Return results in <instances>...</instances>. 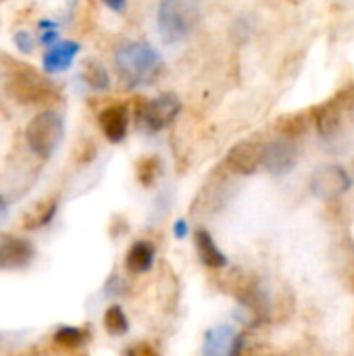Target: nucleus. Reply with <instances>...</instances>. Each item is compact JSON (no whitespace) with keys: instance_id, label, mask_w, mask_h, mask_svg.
Listing matches in <instances>:
<instances>
[{"instance_id":"5701e85b","label":"nucleus","mask_w":354,"mask_h":356,"mask_svg":"<svg viewBox=\"0 0 354 356\" xmlns=\"http://www.w3.org/2000/svg\"><path fill=\"white\" fill-rule=\"evenodd\" d=\"M123 356H159L156 350L148 344V342H138V344H131L129 348H125Z\"/></svg>"},{"instance_id":"4468645a","label":"nucleus","mask_w":354,"mask_h":356,"mask_svg":"<svg viewBox=\"0 0 354 356\" xmlns=\"http://www.w3.org/2000/svg\"><path fill=\"white\" fill-rule=\"evenodd\" d=\"M194 246H196V254L198 261L207 267V269H223L227 267V257L225 252L215 244L213 236L209 229L198 227L194 232Z\"/></svg>"},{"instance_id":"f257e3e1","label":"nucleus","mask_w":354,"mask_h":356,"mask_svg":"<svg viewBox=\"0 0 354 356\" xmlns=\"http://www.w3.org/2000/svg\"><path fill=\"white\" fill-rule=\"evenodd\" d=\"M115 71L127 88H142L154 83L163 75L165 60L150 44L127 42L115 52Z\"/></svg>"},{"instance_id":"1a4fd4ad","label":"nucleus","mask_w":354,"mask_h":356,"mask_svg":"<svg viewBox=\"0 0 354 356\" xmlns=\"http://www.w3.org/2000/svg\"><path fill=\"white\" fill-rule=\"evenodd\" d=\"M351 102H353V98H348V92H342V94L330 98L328 102L319 104L317 108H313V117H315L319 136L332 138L340 129L344 111H346V106H351Z\"/></svg>"},{"instance_id":"412c9836","label":"nucleus","mask_w":354,"mask_h":356,"mask_svg":"<svg viewBox=\"0 0 354 356\" xmlns=\"http://www.w3.org/2000/svg\"><path fill=\"white\" fill-rule=\"evenodd\" d=\"M54 213H56V200H54V198H52V200H46V202L38 204L33 213L25 215L23 227H25V229H38V227L46 225V223L54 217Z\"/></svg>"},{"instance_id":"7ed1b4c3","label":"nucleus","mask_w":354,"mask_h":356,"mask_svg":"<svg viewBox=\"0 0 354 356\" xmlns=\"http://www.w3.org/2000/svg\"><path fill=\"white\" fill-rule=\"evenodd\" d=\"M198 0H161L156 10L159 33L165 44L184 42L200 23Z\"/></svg>"},{"instance_id":"4be33fe9","label":"nucleus","mask_w":354,"mask_h":356,"mask_svg":"<svg viewBox=\"0 0 354 356\" xmlns=\"http://www.w3.org/2000/svg\"><path fill=\"white\" fill-rule=\"evenodd\" d=\"M83 342H86V332L79 330V327H69V325H65V327H61V330L54 334V344L61 346V348H65V350H75V348H79Z\"/></svg>"},{"instance_id":"393cba45","label":"nucleus","mask_w":354,"mask_h":356,"mask_svg":"<svg viewBox=\"0 0 354 356\" xmlns=\"http://www.w3.org/2000/svg\"><path fill=\"white\" fill-rule=\"evenodd\" d=\"M173 234H175L177 240H184L188 236V223H186V219H177L173 223Z\"/></svg>"},{"instance_id":"f8f14e48","label":"nucleus","mask_w":354,"mask_h":356,"mask_svg":"<svg viewBox=\"0 0 354 356\" xmlns=\"http://www.w3.org/2000/svg\"><path fill=\"white\" fill-rule=\"evenodd\" d=\"M79 52V44L77 42H71V40H63V42H56L54 46H48V50L44 52L42 56V67L46 73H63L67 71L75 56Z\"/></svg>"},{"instance_id":"a878e982","label":"nucleus","mask_w":354,"mask_h":356,"mask_svg":"<svg viewBox=\"0 0 354 356\" xmlns=\"http://www.w3.org/2000/svg\"><path fill=\"white\" fill-rule=\"evenodd\" d=\"M42 44H46V46H54L56 44V40H58V33H56V29H46V31H42Z\"/></svg>"},{"instance_id":"0eeeda50","label":"nucleus","mask_w":354,"mask_h":356,"mask_svg":"<svg viewBox=\"0 0 354 356\" xmlns=\"http://www.w3.org/2000/svg\"><path fill=\"white\" fill-rule=\"evenodd\" d=\"M298 163V146L292 138L280 136L263 144V169L271 175H286Z\"/></svg>"},{"instance_id":"f3484780","label":"nucleus","mask_w":354,"mask_h":356,"mask_svg":"<svg viewBox=\"0 0 354 356\" xmlns=\"http://www.w3.org/2000/svg\"><path fill=\"white\" fill-rule=\"evenodd\" d=\"M313 111H307V113H290V115H284L277 119L275 123V129L280 131V136H286V138H296L300 136L307 127H309V121H311V115Z\"/></svg>"},{"instance_id":"b1692460","label":"nucleus","mask_w":354,"mask_h":356,"mask_svg":"<svg viewBox=\"0 0 354 356\" xmlns=\"http://www.w3.org/2000/svg\"><path fill=\"white\" fill-rule=\"evenodd\" d=\"M13 40H15V46H17L21 52H31V50H33V38H31L29 31H17V33L13 35Z\"/></svg>"},{"instance_id":"a211bd4d","label":"nucleus","mask_w":354,"mask_h":356,"mask_svg":"<svg viewBox=\"0 0 354 356\" xmlns=\"http://www.w3.org/2000/svg\"><path fill=\"white\" fill-rule=\"evenodd\" d=\"M81 79L86 81L88 88H92L94 92H106L111 88V77L108 71L96 63V60H86L83 69H81Z\"/></svg>"},{"instance_id":"6e6552de","label":"nucleus","mask_w":354,"mask_h":356,"mask_svg":"<svg viewBox=\"0 0 354 356\" xmlns=\"http://www.w3.org/2000/svg\"><path fill=\"white\" fill-rule=\"evenodd\" d=\"M263 167V144L257 140H242L225 154V169L236 175H252Z\"/></svg>"},{"instance_id":"9b49d317","label":"nucleus","mask_w":354,"mask_h":356,"mask_svg":"<svg viewBox=\"0 0 354 356\" xmlns=\"http://www.w3.org/2000/svg\"><path fill=\"white\" fill-rule=\"evenodd\" d=\"M98 125L111 144L123 142L129 129V108L125 104H111L102 108L98 115Z\"/></svg>"},{"instance_id":"20e7f679","label":"nucleus","mask_w":354,"mask_h":356,"mask_svg":"<svg viewBox=\"0 0 354 356\" xmlns=\"http://www.w3.org/2000/svg\"><path fill=\"white\" fill-rule=\"evenodd\" d=\"M65 136V121L56 111H42L38 113L25 127V142L27 148L40 156L50 159Z\"/></svg>"},{"instance_id":"2eb2a0df","label":"nucleus","mask_w":354,"mask_h":356,"mask_svg":"<svg viewBox=\"0 0 354 356\" xmlns=\"http://www.w3.org/2000/svg\"><path fill=\"white\" fill-rule=\"evenodd\" d=\"M154 246L146 240H138L129 246L127 254H125V269L134 275L140 273H148L154 265Z\"/></svg>"},{"instance_id":"423d86ee","label":"nucleus","mask_w":354,"mask_h":356,"mask_svg":"<svg viewBox=\"0 0 354 356\" xmlns=\"http://www.w3.org/2000/svg\"><path fill=\"white\" fill-rule=\"evenodd\" d=\"M311 192L313 196L332 202L340 196H344L351 186H353V177L351 173L340 167V165H323L321 169H317L311 177Z\"/></svg>"},{"instance_id":"bb28decb","label":"nucleus","mask_w":354,"mask_h":356,"mask_svg":"<svg viewBox=\"0 0 354 356\" xmlns=\"http://www.w3.org/2000/svg\"><path fill=\"white\" fill-rule=\"evenodd\" d=\"M113 13H123L125 6H127V0H102Z\"/></svg>"},{"instance_id":"ddd939ff","label":"nucleus","mask_w":354,"mask_h":356,"mask_svg":"<svg viewBox=\"0 0 354 356\" xmlns=\"http://www.w3.org/2000/svg\"><path fill=\"white\" fill-rule=\"evenodd\" d=\"M236 330L232 325H215L204 334L202 356H232L236 346Z\"/></svg>"},{"instance_id":"c85d7f7f","label":"nucleus","mask_w":354,"mask_h":356,"mask_svg":"<svg viewBox=\"0 0 354 356\" xmlns=\"http://www.w3.org/2000/svg\"><path fill=\"white\" fill-rule=\"evenodd\" d=\"M273 356H280V355H273Z\"/></svg>"},{"instance_id":"cd10ccee","label":"nucleus","mask_w":354,"mask_h":356,"mask_svg":"<svg viewBox=\"0 0 354 356\" xmlns=\"http://www.w3.org/2000/svg\"><path fill=\"white\" fill-rule=\"evenodd\" d=\"M2 209H4V200L0 198V211H2Z\"/></svg>"},{"instance_id":"dca6fc26","label":"nucleus","mask_w":354,"mask_h":356,"mask_svg":"<svg viewBox=\"0 0 354 356\" xmlns=\"http://www.w3.org/2000/svg\"><path fill=\"white\" fill-rule=\"evenodd\" d=\"M225 179H211L204 188H200L194 204H192V213H215L221 209V204L225 202L221 196L225 194Z\"/></svg>"},{"instance_id":"9d476101","label":"nucleus","mask_w":354,"mask_h":356,"mask_svg":"<svg viewBox=\"0 0 354 356\" xmlns=\"http://www.w3.org/2000/svg\"><path fill=\"white\" fill-rule=\"evenodd\" d=\"M35 248L29 240L19 236L0 238V269H23L33 261Z\"/></svg>"},{"instance_id":"aec40b11","label":"nucleus","mask_w":354,"mask_h":356,"mask_svg":"<svg viewBox=\"0 0 354 356\" xmlns=\"http://www.w3.org/2000/svg\"><path fill=\"white\" fill-rule=\"evenodd\" d=\"M102 325H104L106 334L113 336V338H121V336H125L129 332V319H127L125 311L119 305H111L104 311Z\"/></svg>"},{"instance_id":"f03ea898","label":"nucleus","mask_w":354,"mask_h":356,"mask_svg":"<svg viewBox=\"0 0 354 356\" xmlns=\"http://www.w3.org/2000/svg\"><path fill=\"white\" fill-rule=\"evenodd\" d=\"M4 90L13 102L23 106L42 104L56 98L54 83L48 77H44L38 69L23 63H13V67L6 73Z\"/></svg>"},{"instance_id":"39448f33","label":"nucleus","mask_w":354,"mask_h":356,"mask_svg":"<svg viewBox=\"0 0 354 356\" xmlns=\"http://www.w3.org/2000/svg\"><path fill=\"white\" fill-rule=\"evenodd\" d=\"M182 113V100L177 94H161L152 100L140 102L136 108V123L140 129L148 134H159L173 125V121Z\"/></svg>"},{"instance_id":"6ab92c4d","label":"nucleus","mask_w":354,"mask_h":356,"mask_svg":"<svg viewBox=\"0 0 354 356\" xmlns=\"http://www.w3.org/2000/svg\"><path fill=\"white\" fill-rule=\"evenodd\" d=\"M161 173H163V163L154 154L142 156L136 163V177L144 188H152L156 184V179L161 177Z\"/></svg>"}]
</instances>
